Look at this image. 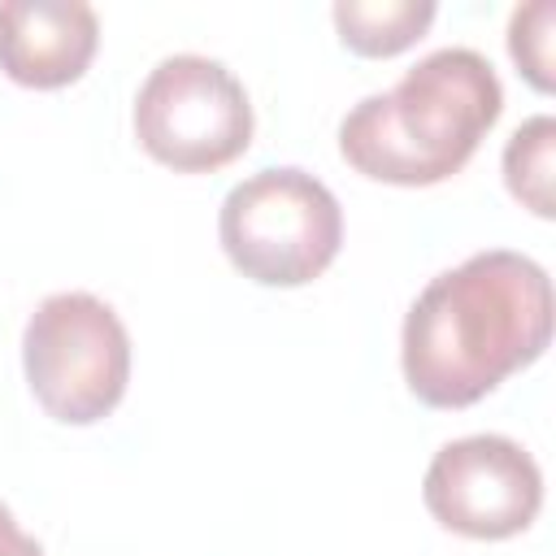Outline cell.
I'll use <instances>...</instances> for the list:
<instances>
[{"label": "cell", "instance_id": "obj_10", "mask_svg": "<svg viewBox=\"0 0 556 556\" xmlns=\"http://www.w3.org/2000/svg\"><path fill=\"white\" fill-rule=\"evenodd\" d=\"M552 30H556V4L552 0H530L517 4L508 17V52L521 65L526 83L534 91H552L556 74H552Z\"/></svg>", "mask_w": 556, "mask_h": 556}, {"label": "cell", "instance_id": "obj_7", "mask_svg": "<svg viewBox=\"0 0 556 556\" xmlns=\"http://www.w3.org/2000/svg\"><path fill=\"white\" fill-rule=\"evenodd\" d=\"M100 43V17L87 0H4L0 70L35 91L70 87L87 74Z\"/></svg>", "mask_w": 556, "mask_h": 556}, {"label": "cell", "instance_id": "obj_4", "mask_svg": "<svg viewBox=\"0 0 556 556\" xmlns=\"http://www.w3.org/2000/svg\"><path fill=\"white\" fill-rule=\"evenodd\" d=\"M22 369L52 421L96 426L126 395L130 334L100 295L56 291L22 330Z\"/></svg>", "mask_w": 556, "mask_h": 556}, {"label": "cell", "instance_id": "obj_3", "mask_svg": "<svg viewBox=\"0 0 556 556\" xmlns=\"http://www.w3.org/2000/svg\"><path fill=\"white\" fill-rule=\"evenodd\" d=\"M217 239L243 278L261 287H304L339 256L343 208L308 169L269 165L226 191Z\"/></svg>", "mask_w": 556, "mask_h": 556}, {"label": "cell", "instance_id": "obj_9", "mask_svg": "<svg viewBox=\"0 0 556 556\" xmlns=\"http://www.w3.org/2000/svg\"><path fill=\"white\" fill-rule=\"evenodd\" d=\"M552 174H556V122L552 113H534L504 143V182L534 217H552L556 213Z\"/></svg>", "mask_w": 556, "mask_h": 556}, {"label": "cell", "instance_id": "obj_8", "mask_svg": "<svg viewBox=\"0 0 556 556\" xmlns=\"http://www.w3.org/2000/svg\"><path fill=\"white\" fill-rule=\"evenodd\" d=\"M434 0H334L330 17L356 56H395L413 48L434 22Z\"/></svg>", "mask_w": 556, "mask_h": 556}, {"label": "cell", "instance_id": "obj_11", "mask_svg": "<svg viewBox=\"0 0 556 556\" xmlns=\"http://www.w3.org/2000/svg\"><path fill=\"white\" fill-rule=\"evenodd\" d=\"M0 556H43V547L13 521L9 504H0Z\"/></svg>", "mask_w": 556, "mask_h": 556}, {"label": "cell", "instance_id": "obj_1", "mask_svg": "<svg viewBox=\"0 0 556 556\" xmlns=\"http://www.w3.org/2000/svg\"><path fill=\"white\" fill-rule=\"evenodd\" d=\"M552 343V278L539 261L486 248L421 287L404 317L400 365L430 408H469Z\"/></svg>", "mask_w": 556, "mask_h": 556}, {"label": "cell", "instance_id": "obj_6", "mask_svg": "<svg viewBox=\"0 0 556 556\" xmlns=\"http://www.w3.org/2000/svg\"><path fill=\"white\" fill-rule=\"evenodd\" d=\"M430 517L465 539H513L543 508L539 460L508 434H465L443 443L421 478Z\"/></svg>", "mask_w": 556, "mask_h": 556}, {"label": "cell", "instance_id": "obj_5", "mask_svg": "<svg viewBox=\"0 0 556 556\" xmlns=\"http://www.w3.org/2000/svg\"><path fill=\"white\" fill-rule=\"evenodd\" d=\"M252 126V100L243 83L222 61L200 52H174L156 61L135 96L139 148L178 174L230 165L248 152Z\"/></svg>", "mask_w": 556, "mask_h": 556}, {"label": "cell", "instance_id": "obj_2", "mask_svg": "<svg viewBox=\"0 0 556 556\" xmlns=\"http://www.w3.org/2000/svg\"><path fill=\"white\" fill-rule=\"evenodd\" d=\"M504 113V87L473 48L421 56L391 91H374L339 122L343 161L391 187H434L465 169Z\"/></svg>", "mask_w": 556, "mask_h": 556}]
</instances>
